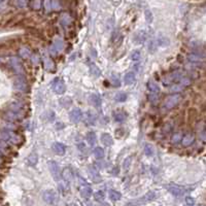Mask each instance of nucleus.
Returning a JSON list of instances; mask_svg holds the SVG:
<instances>
[{
    "mask_svg": "<svg viewBox=\"0 0 206 206\" xmlns=\"http://www.w3.org/2000/svg\"><path fill=\"white\" fill-rule=\"evenodd\" d=\"M155 198H156V193L153 192V191H149V192H147L144 196L126 203V206H139L141 204H144V203H147V202H149V201L154 200Z\"/></svg>",
    "mask_w": 206,
    "mask_h": 206,
    "instance_id": "1",
    "label": "nucleus"
},
{
    "mask_svg": "<svg viewBox=\"0 0 206 206\" xmlns=\"http://www.w3.org/2000/svg\"><path fill=\"white\" fill-rule=\"evenodd\" d=\"M181 101V95L179 94L170 95V96H168L164 100L163 107L165 109H172V108L176 107Z\"/></svg>",
    "mask_w": 206,
    "mask_h": 206,
    "instance_id": "2",
    "label": "nucleus"
},
{
    "mask_svg": "<svg viewBox=\"0 0 206 206\" xmlns=\"http://www.w3.org/2000/svg\"><path fill=\"white\" fill-rule=\"evenodd\" d=\"M52 88H53L54 92H55L56 94H59V95L64 94L65 91H66L65 82L62 79H60V77H56V79L52 82Z\"/></svg>",
    "mask_w": 206,
    "mask_h": 206,
    "instance_id": "3",
    "label": "nucleus"
},
{
    "mask_svg": "<svg viewBox=\"0 0 206 206\" xmlns=\"http://www.w3.org/2000/svg\"><path fill=\"white\" fill-rule=\"evenodd\" d=\"M166 189L168 190V192H170L175 197H181L186 193V189L183 186L177 185H167Z\"/></svg>",
    "mask_w": 206,
    "mask_h": 206,
    "instance_id": "4",
    "label": "nucleus"
},
{
    "mask_svg": "<svg viewBox=\"0 0 206 206\" xmlns=\"http://www.w3.org/2000/svg\"><path fill=\"white\" fill-rule=\"evenodd\" d=\"M47 166H49V172H51L52 176H53L57 181H59V179H60L59 165L56 163L55 161H49L47 162Z\"/></svg>",
    "mask_w": 206,
    "mask_h": 206,
    "instance_id": "5",
    "label": "nucleus"
},
{
    "mask_svg": "<svg viewBox=\"0 0 206 206\" xmlns=\"http://www.w3.org/2000/svg\"><path fill=\"white\" fill-rule=\"evenodd\" d=\"M82 118V112L79 108H74L69 112V120L72 124H79Z\"/></svg>",
    "mask_w": 206,
    "mask_h": 206,
    "instance_id": "6",
    "label": "nucleus"
},
{
    "mask_svg": "<svg viewBox=\"0 0 206 206\" xmlns=\"http://www.w3.org/2000/svg\"><path fill=\"white\" fill-rule=\"evenodd\" d=\"M147 89H148L149 93H151V96L154 97V98H157L158 94L160 93V88L159 84H157L155 81H149L147 82Z\"/></svg>",
    "mask_w": 206,
    "mask_h": 206,
    "instance_id": "7",
    "label": "nucleus"
},
{
    "mask_svg": "<svg viewBox=\"0 0 206 206\" xmlns=\"http://www.w3.org/2000/svg\"><path fill=\"white\" fill-rule=\"evenodd\" d=\"M63 47H64V42H63V40L60 39V38L56 39L53 42V44L51 45V53H52V55H57V54H59L60 52H61L62 49H63Z\"/></svg>",
    "mask_w": 206,
    "mask_h": 206,
    "instance_id": "8",
    "label": "nucleus"
},
{
    "mask_svg": "<svg viewBox=\"0 0 206 206\" xmlns=\"http://www.w3.org/2000/svg\"><path fill=\"white\" fill-rule=\"evenodd\" d=\"M42 198L47 204H54L56 201V198H57V195H56V193L53 190H47L43 193Z\"/></svg>",
    "mask_w": 206,
    "mask_h": 206,
    "instance_id": "9",
    "label": "nucleus"
},
{
    "mask_svg": "<svg viewBox=\"0 0 206 206\" xmlns=\"http://www.w3.org/2000/svg\"><path fill=\"white\" fill-rule=\"evenodd\" d=\"M79 193H81L82 198H84V199H86V200H88V199H90L91 196H92L93 191H92V188H91L90 186L84 185V186H81Z\"/></svg>",
    "mask_w": 206,
    "mask_h": 206,
    "instance_id": "10",
    "label": "nucleus"
},
{
    "mask_svg": "<svg viewBox=\"0 0 206 206\" xmlns=\"http://www.w3.org/2000/svg\"><path fill=\"white\" fill-rule=\"evenodd\" d=\"M84 121L86 122L88 125H95L97 121V116L94 114L93 111H87L84 114Z\"/></svg>",
    "mask_w": 206,
    "mask_h": 206,
    "instance_id": "11",
    "label": "nucleus"
},
{
    "mask_svg": "<svg viewBox=\"0 0 206 206\" xmlns=\"http://www.w3.org/2000/svg\"><path fill=\"white\" fill-rule=\"evenodd\" d=\"M195 141V135L193 133H186L183 136V139H181V143L183 146H190L194 143Z\"/></svg>",
    "mask_w": 206,
    "mask_h": 206,
    "instance_id": "12",
    "label": "nucleus"
},
{
    "mask_svg": "<svg viewBox=\"0 0 206 206\" xmlns=\"http://www.w3.org/2000/svg\"><path fill=\"white\" fill-rule=\"evenodd\" d=\"M52 148H53L54 153L57 154V155H59V156L64 155L65 151H66V146L63 143H61V142H55V143L53 144V146H52Z\"/></svg>",
    "mask_w": 206,
    "mask_h": 206,
    "instance_id": "13",
    "label": "nucleus"
},
{
    "mask_svg": "<svg viewBox=\"0 0 206 206\" xmlns=\"http://www.w3.org/2000/svg\"><path fill=\"white\" fill-rule=\"evenodd\" d=\"M101 138V142L105 145V146H110V145L114 144V138L110 134L108 133H102L100 136Z\"/></svg>",
    "mask_w": 206,
    "mask_h": 206,
    "instance_id": "14",
    "label": "nucleus"
},
{
    "mask_svg": "<svg viewBox=\"0 0 206 206\" xmlns=\"http://www.w3.org/2000/svg\"><path fill=\"white\" fill-rule=\"evenodd\" d=\"M91 99V103L93 104L94 107H96L97 109H100L101 105H102V101H101V98L98 94H92L90 97Z\"/></svg>",
    "mask_w": 206,
    "mask_h": 206,
    "instance_id": "15",
    "label": "nucleus"
},
{
    "mask_svg": "<svg viewBox=\"0 0 206 206\" xmlns=\"http://www.w3.org/2000/svg\"><path fill=\"white\" fill-rule=\"evenodd\" d=\"M89 174H90V177L95 181V183H98L100 181V174H99L98 170H97L95 167L91 166L89 167Z\"/></svg>",
    "mask_w": 206,
    "mask_h": 206,
    "instance_id": "16",
    "label": "nucleus"
},
{
    "mask_svg": "<svg viewBox=\"0 0 206 206\" xmlns=\"http://www.w3.org/2000/svg\"><path fill=\"white\" fill-rule=\"evenodd\" d=\"M43 64H44V68L47 69V71L55 70V63H54V61L51 58H49V57L43 58Z\"/></svg>",
    "mask_w": 206,
    "mask_h": 206,
    "instance_id": "17",
    "label": "nucleus"
},
{
    "mask_svg": "<svg viewBox=\"0 0 206 206\" xmlns=\"http://www.w3.org/2000/svg\"><path fill=\"white\" fill-rule=\"evenodd\" d=\"M62 178L64 179L65 183H66L67 185L69 186V183H70L71 181H72V173H71L70 169L65 168L64 170H63V172H62Z\"/></svg>",
    "mask_w": 206,
    "mask_h": 206,
    "instance_id": "18",
    "label": "nucleus"
},
{
    "mask_svg": "<svg viewBox=\"0 0 206 206\" xmlns=\"http://www.w3.org/2000/svg\"><path fill=\"white\" fill-rule=\"evenodd\" d=\"M89 68H90V73L94 77H99L101 75L100 68H99V67L97 66L96 64H94V63H91L90 66H89Z\"/></svg>",
    "mask_w": 206,
    "mask_h": 206,
    "instance_id": "19",
    "label": "nucleus"
},
{
    "mask_svg": "<svg viewBox=\"0 0 206 206\" xmlns=\"http://www.w3.org/2000/svg\"><path fill=\"white\" fill-rule=\"evenodd\" d=\"M86 139H87V141H88V143L93 146V145L96 143V141H97L96 133H95V132H93V131L88 132V133H87V135H86Z\"/></svg>",
    "mask_w": 206,
    "mask_h": 206,
    "instance_id": "20",
    "label": "nucleus"
},
{
    "mask_svg": "<svg viewBox=\"0 0 206 206\" xmlns=\"http://www.w3.org/2000/svg\"><path fill=\"white\" fill-rule=\"evenodd\" d=\"M136 79V76H135V73L130 71V72L126 73L125 76H124V81H125V84H132Z\"/></svg>",
    "mask_w": 206,
    "mask_h": 206,
    "instance_id": "21",
    "label": "nucleus"
},
{
    "mask_svg": "<svg viewBox=\"0 0 206 206\" xmlns=\"http://www.w3.org/2000/svg\"><path fill=\"white\" fill-rule=\"evenodd\" d=\"M108 196L111 201H119L122 198V194L116 190H109L108 191Z\"/></svg>",
    "mask_w": 206,
    "mask_h": 206,
    "instance_id": "22",
    "label": "nucleus"
},
{
    "mask_svg": "<svg viewBox=\"0 0 206 206\" xmlns=\"http://www.w3.org/2000/svg\"><path fill=\"white\" fill-rule=\"evenodd\" d=\"M93 153H94V156H95V158H96V159L101 160V159H103V158H104V151H103L102 147L96 146L94 148V151H93Z\"/></svg>",
    "mask_w": 206,
    "mask_h": 206,
    "instance_id": "23",
    "label": "nucleus"
},
{
    "mask_svg": "<svg viewBox=\"0 0 206 206\" xmlns=\"http://www.w3.org/2000/svg\"><path fill=\"white\" fill-rule=\"evenodd\" d=\"M114 121H116V122L122 123V122H124V121L126 120V118H127V114H126V112H124V111H118V112H116V114H114Z\"/></svg>",
    "mask_w": 206,
    "mask_h": 206,
    "instance_id": "24",
    "label": "nucleus"
},
{
    "mask_svg": "<svg viewBox=\"0 0 206 206\" xmlns=\"http://www.w3.org/2000/svg\"><path fill=\"white\" fill-rule=\"evenodd\" d=\"M10 63H12V67H14V69L15 70L17 71V72H22V66H21V64H20V62H19V60L17 59V58H12V60H10Z\"/></svg>",
    "mask_w": 206,
    "mask_h": 206,
    "instance_id": "25",
    "label": "nucleus"
},
{
    "mask_svg": "<svg viewBox=\"0 0 206 206\" xmlns=\"http://www.w3.org/2000/svg\"><path fill=\"white\" fill-rule=\"evenodd\" d=\"M37 161H38V157H37V154L36 153H32L29 155L28 157V163H29L31 166H34V165L37 164Z\"/></svg>",
    "mask_w": 206,
    "mask_h": 206,
    "instance_id": "26",
    "label": "nucleus"
},
{
    "mask_svg": "<svg viewBox=\"0 0 206 206\" xmlns=\"http://www.w3.org/2000/svg\"><path fill=\"white\" fill-rule=\"evenodd\" d=\"M104 198H105V194H104L103 191H98L94 194V199L98 202H102Z\"/></svg>",
    "mask_w": 206,
    "mask_h": 206,
    "instance_id": "27",
    "label": "nucleus"
},
{
    "mask_svg": "<svg viewBox=\"0 0 206 206\" xmlns=\"http://www.w3.org/2000/svg\"><path fill=\"white\" fill-rule=\"evenodd\" d=\"M116 102H125L127 100V94L126 93H118L114 97Z\"/></svg>",
    "mask_w": 206,
    "mask_h": 206,
    "instance_id": "28",
    "label": "nucleus"
},
{
    "mask_svg": "<svg viewBox=\"0 0 206 206\" xmlns=\"http://www.w3.org/2000/svg\"><path fill=\"white\" fill-rule=\"evenodd\" d=\"M144 154L147 157H151L154 155V147L151 144H145L144 145Z\"/></svg>",
    "mask_w": 206,
    "mask_h": 206,
    "instance_id": "29",
    "label": "nucleus"
},
{
    "mask_svg": "<svg viewBox=\"0 0 206 206\" xmlns=\"http://www.w3.org/2000/svg\"><path fill=\"white\" fill-rule=\"evenodd\" d=\"M131 164H132V157L126 158L125 161H124V163H123V169L125 171H128L130 168V166H131Z\"/></svg>",
    "mask_w": 206,
    "mask_h": 206,
    "instance_id": "30",
    "label": "nucleus"
},
{
    "mask_svg": "<svg viewBox=\"0 0 206 206\" xmlns=\"http://www.w3.org/2000/svg\"><path fill=\"white\" fill-rule=\"evenodd\" d=\"M140 59H141V53H140V51H134L131 55V60L134 62H138Z\"/></svg>",
    "mask_w": 206,
    "mask_h": 206,
    "instance_id": "31",
    "label": "nucleus"
},
{
    "mask_svg": "<svg viewBox=\"0 0 206 206\" xmlns=\"http://www.w3.org/2000/svg\"><path fill=\"white\" fill-rule=\"evenodd\" d=\"M111 82H112V84H114V86H116V87L121 86L120 77H119V75L116 74V73H112L111 74Z\"/></svg>",
    "mask_w": 206,
    "mask_h": 206,
    "instance_id": "32",
    "label": "nucleus"
},
{
    "mask_svg": "<svg viewBox=\"0 0 206 206\" xmlns=\"http://www.w3.org/2000/svg\"><path fill=\"white\" fill-rule=\"evenodd\" d=\"M144 16H145V21L147 22L148 24H151L153 22V12H151L149 9H145L144 12Z\"/></svg>",
    "mask_w": 206,
    "mask_h": 206,
    "instance_id": "33",
    "label": "nucleus"
},
{
    "mask_svg": "<svg viewBox=\"0 0 206 206\" xmlns=\"http://www.w3.org/2000/svg\"><path fill=\"white\" fill-rule=\"evenodd\" d=\"M181 139H183V135H181V132H178V133L174 134V135L172 136V139H171V140H172V143L177 144Z\"/></svg>",
    "mask_w": 206,
    "mask_h": 206,
    "instance_id": "34",
    "label": "nucleus"
},
{
    "mask_svg": "<svg viewBox=\"0 0 206 206\" xmlns=\"http://www.w3.org/2000/svg\"><path fill=\"white\" fill-rule=\"evenodd\" d=\"M16 88L17 90H20L22 91V92H24V91L26 90V84L24 81H19L18 82H16Z\"/></svg>",
    "mask_w": 206,
    "mask_h": 206,
    "instance_id": "35",
    "label": "nucleus"
},
{
    "mask_svg": "<svg viewBox=\"0 0 206 206\" xmlns=\"http://www.w3.org/2000/svg\"><path fill=\"white\" fill-rule=\"evenodd\" d=\"M183 89V87L179 84H173L172 87L170 88V92H173V93H177V92H181V90Z\"/></svg>",
    "mask_w": 206,
    "mask_h": 206,
    "instance_id": "36",
    "label": "nucleus"
},
{
    "mask_svg": "<svg viewBox=\"0 0 206 206\" xmlns=\"http://www.w3.org/2000/svg\"><path fill=\"white\" fill-rule=\"evenodd\" d=\"M20 56L22 58H28L30 56V51L28 49L23 47V49H20Z\"/></svg>",
    "mask_w": 206,
    "mask_h": 206,
    "instance_id": "37",
    "label": "nucleus"
},
{
    "mask_svg": "<svg viewBox=\"0 0 206 206\" xmlns=\"http://www.w3.org/2000/svg\"><path fill=\"white\" fill-rule=\"evenodd\" d=\"M61 23L64 24V25H68L70 23V18H69V15L67 14H63L61 17Z\"/></svg>",
    "mask_w": 206,
    "mask_h": 206,
    "instance_id": "38",
    "label": "nucleus"
},
{
    "mask_svg": "<svg viewBox=\"0 0 206 206\" xmlns=\"http://www.w3.org/2000/svg\"><path fill=\"white\" fill-rule=\"evenodd\" d=\"M186 206H194L195 205L194 198H193V197H191V196L186 197Z\"/></svg>",
    "mask_w": 206,
    "mask_h": 206,
    "instance_id": "39",
    "label": "nucleus"
},
{
    "mask_svg": "<svg viewBox=\"0 0 206 206\" xmlns=\"http://www.w3.org/2000/svg\"><path fill=\"white\" fill-rule=\"evenodd\" d=\"M29 4L32 6V8H33V9H39L40 6H41V2L40 1H32V2H30Z\"/></svg>",
    "mask_w": 206,
    "mask_h": 206,
    "instance_id": "40",
    "label": "nucleus"
},
{
    "mask_svg": "<svg viewBox=\"0 0 206 206\" xmlns=\"http://www.w3.org/2000/svg\"><path fill=\"white\" fill-rule=\"evenodd\" d=\"M156 49V45H155V41L154 40H151L148 42V51L149 52H154Z\"/></svg>",
    "mask_w": 206,
    "mask_h": 206,
    "instance_id": "41",
    "label": "nucleus"
},
{
    "mask_svg": "<svg viewBox=\"0 0 206 206\" xmlns=\"http://www.w3.org/2000/svg\"><path fill=\"white\" fill-rule=\"evenodd\" d=\"M32 63L34 65H38V63H39V57H38V55L32 56Z\"/></svg>",
    "mask_w": 206,
    "mask_h": 206,
    "instance_id": "42",
    "label": "nucleus"
},
{
    "mask_svg": "<svg viewBox=\"0 0 206 206\" xmlns=\"http://www.w3.org/2000/svg\"><path fill=\"white\" fill-rule=\"evenodd\" d=\"M43 5L47 7V10H51L53 9V6H52V1H45L44 3H43Z\"/></svg>",
    "mask_w": 206,
    "mask_h": 206,
    "instance_id": "43",
    "label": "nucleus"
},
{
    "mask_svg": "<svg viewBox=\"0 0 206 206\" xmlns=\"http://www.w3.org/2000/svg\"><path fill=\"white\" fill-rule=\"evenodd\" d=\"M15 4H17V5H19V6H24V5H26V2H24V1H18V2H15Z\"/></svg>",
    "mask_w": 206,
    "mask_h": 206,
    "instance_id": "44",
    "label": "nucleus"
},
{
    "mask_svg": "<svg viewBox=\"0 0 206 206\" xmlns=\"http://www.w3.org/2000/svg\"><path fill=\"white\" fill-rule=\"evenodd\" d=\"M199 206H202V205H199Z\"/></svg>",
    "mask_w": 206,
    "mask_h": 206,
    "instance_id": "45",
    "label": "nucleus"
}]
</instances>
